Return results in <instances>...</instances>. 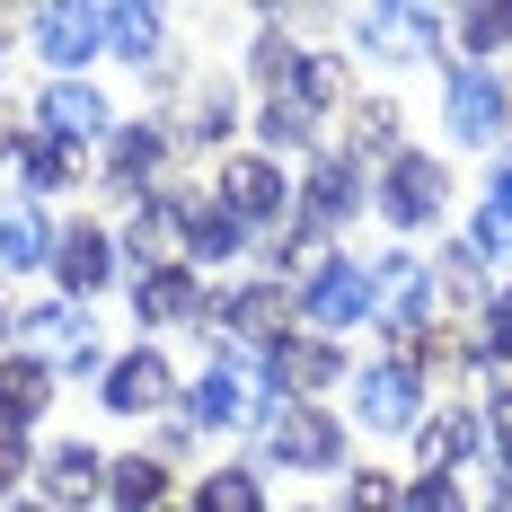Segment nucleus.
<instances>
[{
    "label": "nucleus",
    "instance_id": "nucleus-1",
    "mask_svg": "<svg viewBox=\"0 0 512 512\" xmlns=\"http://www.w3.org/2000/svg\"><path fill=\"white\" fill-rule=\"evenodd\" d=\"M256 442H265V460H283V468H336L345 460V424L318 415L309 398H283V407L256 424Z\"/></svg>",
    "mask_w": 512,
    "mask_h": 512
},
{
    "label": "nucleus",
    "instance_id": "nucleus-2",
    "mask_svg": "<svg viewBox=\"0 0 512 512\" xmlns=\"http://www.w3.org/2000/svg\"><path fill=\"white\" fill-rule=\"evenodd\" d=\"M18 354L27 362H45V354H62V371H80V380H89V371H98V318H89V309L80 301H53V309H27V318H18Z\"/></svg>",
    "mask_w": 512,
    "mask_h": 512
},
{
    "label": "nucleus",
    "instance_id": "nucleus-3",
    "mask_svg": "<svg viewBox=\"0 0 512 512\" xmlns=\"http://www.w3.org/2000/svg\"><path fill=\"white\" fill-rule=\"evenodd\" d=\"M371 204L389 212L398 230H424V221H442V204H451V177H442V159L398 151L389 168H380V195H371Z\"/></svg>",
    "mask_w": 512,
    "mask_h": 512
},
{
    "label": "nucleus",
    "instance_id": "nucleus-4",
    "mask_svg": "<svg viewBox=\"0 0 512 512\" xmlns=\"http://www.w3.org/2000/svg\"><path fill=\"white\" fill-rule=\"evenodd\" d=\"M212 204L230 212L239 230H265V221H283L292 186H283V168H274V159L239 151V159H221V186H212Z\"/></svg>",
    "mask_w": 512,
    "mask_h": 512
},
{
    "label": "nucleus",
    "instance_id": "nucleus-5",
    "mask_svg": "<svg viewBox=\"0 0 512 512\" xmlns=\"http://www.w3.org/2000/svg\"><path fill=\"white\" fill-rule=\"evenodd\" d=\"M442 115L460 142H495L512 115V89L495 80V62H451V89H442Z\"/></svg>",
    "mask_w": 512,
    "mask_h": 512
},
{
    "label": "nucleus",
    "instance_id": "nucleus-6",
    "mask_svg": "<svg viewBox=\"0 0 512 512\" xmlns=\"http://www.w3.org/2000/svg\"><path fill=\"white\" fill-rule=\"evenodd\" d=\"M354 415L371 433H415L424 424V380L407 362H371V371H354Z\"/></svg>",
    "mask_w": 512,
    "mask_h": 512
},
{
    "label": "nucleus",
    "instance_id": "nucleus-7",
    "mask_svg": "<svg viewBox=\"0 0 512 512\" xmlns=\"http://www.w3.org/2000/svg\"><path fill=\"white\" fill-rule=\"evenodd\" d=\"M354 36L371 62H433V45H442V9H362Z\"/></svg>",
    "mask_w": 512,
    "mask_h": 512
},
{
    "label": "nucleus",
    "instance_id": "nucleus-8",
    "mask_svg": "<svg viewBox=\"0 0 512 512\" xmlns=\"http://www.w3.org/2000/svg\"><path fill=\"white\" fill-rule=\"evenodd\" d=\"M36 124H45L53 142H71V151H89V142H115V106H106L89 80H53L45 106H36Z\"/></svg>",
    "mask_w": 512,
    "mask_h": 512
},
{
    "label": "nucleus",
    "instance_id": "nucleus-9",
    "mask_svg": "<svg viewBox=\"0 0 512 512\" xmlns=\"http://www.w3.org/2000/svg\"><path fill=\"white\" fill-rule=\"evenodd\" d=\"M292 318H301V292L292 283H248V292H230V345L283 354V327Z\"/></svg>",
    "mask_w": 512,
    "mask_h": 512
},
{
    "label": "nucleus",
    "instance_id": "nucleus-10",
    "mask_svg": "<svg viewBox=\"0 0 512 512\" xmlns=\"http://www.w3.org/2000/svg\"><path fill=\"white\" fill-rule=\"evenodd\" d=\"M106 45V9H89V0H62V9H36V53H45L53 71L71 80L89 53Z\"/></svg>",
    "mask_w": 512,
    "mask_h": 512
},
{
    "label": "nucleus",
    "instance_id": "nucleus-11",
    "mask_svg": "<svg viewBox=\"0 0 512 512\" xmlns=\"http://www.w3.org/2000/svg\"><path fill=\"white\" fill-rule=\"evenodd\" d=\"M301 309L318 318V327H362V318H371V265L327 256V265L301 283Z\"/></svg>",
    "mask_w": 512,
    "mask_h": 512
},
{
    "label": "nucleus",
    "instance_id": "nucleus-12",
    "mask_svg": "<svg viewBox=\"0 0 512 512\" xmlns=\"http://www.w3.org/2000/svg\"><path fill=\"white\" fill-rule=\"evenodd\" d=\"M53 283H62L71 301H89V292L115 283V239H106L98 221H71V230L53 239Z\"/></svg>",
    "mask_w": 512,
    "mask_h": 512
},
{
    "label": "nucleus",
    "instance_id": "nucleus-13",
    "mask_svg": "<svg viewBox=\"0 0 512 512\" xmlns=\"http://www.w3.org/2000/svg\"><path fill=\"white\" fill-rule=\"evenodd\" d=\"M424 301H433V265H415V256H380L371 265V318L424 327Z\"/></svg>",
    "mask_w": 512,
    "mask_h": 512
},
{
    "label": "nucleus",
    "instance_id": "nucleus-14",
    "mask_svg": "<svg viewBox=\"0 0 512 512\" xmlns=\"http://www.w3.org/2000/svg\"><path fill=\"white\" fill-rule=\"evenodd\" d=\"M168 398V354L159 345H133L124 362H106V415H151Z\"/></svg>",
    "mask_w": 512,
    "mask_h": 512
},
{
    "label": "nucleus",
    "instance_id": "nucleus-15",
    "mask_svg": "<svg viewBox=\"0 0 512 512\" xmlns=\"http://www.w3.org/2000/svg\"><path fill=\"white\" fill-rule=\"evenodd\" d=\"M106 495V460L89 451V442H53L45 451V512H80V504H98Z\"/></svg>",
    "mask_w": 512,
    "mask_h": 512
},
{
    "label": "nucleus",
    "instance_id": "nucleus-16",
    "mask_svg": "<svg viewBox=\"0 0 512 512\" xmlns=\"http://www.w3.org/2000/svg\"><path fill=\"white\" fill-rule=\"evenodd\" d=\"M477 442H486V424L460 415V407H442V415H424V424H415V460H424V477H451Z\"/></svg>",
    "mask_w": 512,
    "mask_h": 512
},
{
    "label": "nucleus",
    "instance_id": "nucleus-17",
    "mask_svg": "<svg viewBox=\"0 0 512 512\" xmlns=\"http://www.w3.org/2000/svg\"><path fill=\"white\" fill-rule=\"evenodd\" d=\"M45 407H53V362L9 354V362H0V433H27Z\"/></svg>",
    "mask_w": 512,
    "mask_h": 512
},
{
    "label": "nucleus",
    "instance_id": "nucleus-18",
    "mask_svg": "<svg viewBox=\"0 0 512 512\" xmlns=\"http://www.w3.org/2000/svg\"><path fill=\"white\" fill-rule=\"evenodd\" d=\"M177 239H186V212H177V195H159V204L133 212V230H124V256H133L142 274H159V265H177Z\"/></svg>",
    "mask_w": 512,
    "mask_h": 512
},
{
    "label": "nucleus",
    "instance_id": "nucleus-19",
    "mask_svg": "<svg viewBox=\"0 0 512 512\" xmlns=\"http://www.w3.org/2000/svg\"><path fill=\"white\" fill-rule=\"evenodd\" d=\"M309 221H318V230H336V221H354L362 212V168L354 159H309Z\"/></svg>",
    "mask_w": 512,
    "mask_h": 512
},
{
    "label": "nucleus",
    "instance_id": "nucleus-20",
    "mask_svg": "<svg viewBox=\"0 0 512 512\" xmlns=\"http://www.w3.org/2000/svg\"><path fill=\"white\" fill-rule=\"evenodd\" d=\"M177 212H186V256H195V265H221V256L248 248V230L212 204V195H177Z\"/></svg>",
    "mask_w": 512,
    "mask_h": 512
},
{
    "label": "nucleus",
    "instance_id": "nucleus-21",
    "mask_svg": "<svg viewBox=\"0 0 512 512\" xmlns=\"http://www.w3.org/2000/svg\"><path fill=\"white\" fill-rule=\"evenodd\" d=\"M159 495H168V460H159V451L106 460V504L115 512H159Z\"/></svg>",
    "mask_w": 512,
    "mask_h": 512
},
{
    "label": "nucleus",
    "instance_id": "nucleus-22",
    "mask_svg": "<svg viewBox=\"0 0 512 512\" xmlns=\"http://www.w3.org/2000/svg\"><path fill=\"white\" fill-rule=\"evenodd\" d=\"M53 239H62V230H45V212H36V204H9V212H0V265H9V274L53 265Z\"/></svg>",
    "mask_w": 512,
    "mask_h": 512
},
{
    "label": "nucleus",
    "instance_id": "nucleus-23",
    "mask_svg": "<svg viewBox=\"0 0 512 512\" xmlns=\"http://www.w3.org/2000/svg\"><path fill=\"white\" fill-rule=\"evenodd\" d=\"M106 45L124 53V62H142V71H159L168 18H159V9H142V0H124V9H106Z\"/></svg>",
    "mask_w": 512,
    "mask_h": 512
},
{
    "label": "nucleus",
    "instance_id": "nucleus-24",
    "mask_svg": "<svg viewBox=\"0 0 512 512\" xmlns=\"http://www.w3.org/2000/svg\"><path fill=\"white\" fill-rule=\"evenodd\" d=\"M168 142H177L168 124H124V133H115V186H124V195H142V186H151V168L168 159Z\"/></svg>",
    "mask_w": 512,
    "mask_h": 512
},
{
    "label": "nucleus",
    "instance_id": "nucleus-25",
    "mask_svg": "<svg viewBox=\"0 0 512 512\" xmlns=\"http://www.w3.org/2000/svg\"><path fill=\"white\" fill-rule=\"evenodd\" d=\"M186 309H195V274H186V265H159V274L133 283V318H142V327H168V318H186Z\"/></svg>",
    "mask_w": 512,
    "mask_h": 512
},
{
    "label": "nucleus",
    "instance_id": "nucleus-26",
    "mask_svg": "<svg viewBox=\"0 0 512 512\" xmlns=\"http://www.w3.org/2000/svg\"><path fill=\"white\" fill-rule=\"evenodd\" d=\"M336 371H345L336 345H283V354H274V389H283V398H318Z\"/></svg>",
    "mask_w": 512,
    "mask_h": 512
},
{
    "label": "nucleus",
    "instance_id": "nucleus-27",
    "mask_svg": "<svg viewBox=\"0 0 512 512\" xmlns=\"http://www.w3.org/2000/svg\"><path fill=\"white\" fill-rule=\"evenodd\" d=\"M18 168H27V186H36V195H62V186L80 177V151H71V142H53V133H27Z\"/></svg>",
    "mask_w": 512,
    "mask_h": 512
},
{
    "label": "nucleus",
    "instance_id": "nucleus-28",
    "mask_svg": "<svg viewBox=\"0 0 512 512\" xmlns=\"http://www.w3.org/2000/svg\"><path fill=\"white\" fill-rule=\"evenodd\" d=\"M336 89H345V71H336V53H301V62H292V80H283L274 98H292V106H309V115H318V106L336 98Z\"/></svg>",
    "mask_w": 512,
    "mask_h": 512
},
{
    "label": "nucleus",
    "instance_id": "nucleus-29",
    "mask_svg": "<svg viewBox=\"0 0 512 512\" xmlns=\"http://www.w3.org/2000/svg\"><path fill=\"white\" fill-rule=\"evenodd\" d=\"M195 512H265V495H256V468H212L204 486H195Z\"/></svg>",
    "mask_w": 512,
    "mask_h": 512
},
{
    "label": "nucleus",
    "instance_id": "nucleus-30",
    "mask_svg": "<svg viewBox=\"0 0 512 512\" xmlns=\"http://www.w3.org/2000/svg\"><path fill=\"white\" fill-rule=\"evenodd\" d=\"M460 45H468V62H495V53L512 45V9H504V0H486V9H460Z\"/></svg>",
    "mask_w": 512,
    "mask_h": 512
},
{
    "label": "nucleus",
    "instance_id": "nucleus-31",
    "mask_svg": "<svg viewBox=\"0 0 512 512\" xmlns=\"http://www.w3.org/2000/svg\"><path fill=\"white\" fill-rule=\"evenodd\" d=\"M407 504V486L389 477V468H354V486H345V512H398Z\"/></svg>",
    "mask_w": 512,
    "mask_h": 512
},
{
    "label": "nucleus",
    "instance_id": "nucleus-32",
    "mask_svg": "<svg viewBox=\"0 0 512 512\" xmlns=\"http://www.w3.org/2000/svg\"><path fill=\"white\" fill-rule=\"evenodd\" d=\"M477 256H486V265H504V274H512V204H495V195L477 204Z\"/></svg>",
    "mask_w": 512,
    "mask_h": 512
},
{
    "label": "nucleus",
    "instance_id": "nucleus-33",
    "mask_svg": "<svg viewBox=\"0 0 512 512\" xmlns=\"http://www.w3.org/2000/svg\"><path fill=\"white\" fill-rule=\"evenodd\" d=\"M354 124H362V151L398 159V106H389V98H362V115H354Z\"/></svg>",
    "mask_w": 512,
    "mask_h": 512
},
{
    "label": "nucleus",
    "instance_id": "nucleus-34",
    "mask_svg": "<svg viewBox=\"0 0 512 512\" xmlns=\"http://www.w3.org/2000/svg\"><path fill=\"white\" fill-rule=\"evenodd\" d=\"M265 142H274V151H309V106L274 98V106H265Z\"/></svg>",
    "mask_w": 512,
    "mask_h": 512
},
{
    "label": "nucleus",
    "instance_id": "nucleus-35",
    "mask_svg": "<svg viewBox=\"0 0 512 512\" xmlns=\"http://www.w3.org/2000/svg\"><path fill=\"white\" fill-rule=\"evenodd\" d=\"M398 512H468V495L451 486V477H415V486H407V504H398Z\"/></svg>",
    "mask_w": 512,
    "mask_h": 512
},
{
    "label": "nucleus",
    "instance_id": "nucleus-36",
    "mask_svg": "<svg viewBox=\"0 0 512 512\" xmlns=\"http://www.w3.org/2000/svg\"><path fill=\"white\" fill-rule=\"evenodd\" d=\"M477 354L512 362V301H486V318H477Z\"/></svg>",
    "mask_w": 512,
    "mask_h": 512
},
{
    "label": "nucleus",
    "instance_id": "nucleus-37",
    "mask_svg": "<svg viewBox=\"0 0 512 512\" xmlns=\"http://www.w3.org/2000/svg\"><path fill=\"white\" fill-rule=\"evenodd\" d=\"M221 133H230V98H221V89H204V106H195V124H186L177 142H221Z\"/></svg>",
    "mask_w": 512,
    "mask_h": 512
},
{
    "label": "nucleus",
    "instance_id": "nucleus-38",
    "mask_svg": "<svg viewBox=\"0 0 512 512\" xmlns=\"http://www.w3.org/2000/svg\"><path fill=\"white\" fill-rule=\"evenodd\" d=\"M433 274H451V283H460V292H477V274H486V256H477V239H460V248L442 256V265H433Z\"/></svg>",
    "mask_w": 512,
    "mask_h": 512
},
{
    "label": "nucleus",
    "instance_id": "nucleus-39",
    "mask_svg": "<svg viewBox=\"0 0 512 512\" xmlns=\"http://www.w3.org/2000/svg\"><path fill=\"white\" fill-rule=\"evenodd\" d=\"M18 477H27V433H0V495H18Z\"/></svg>",
    "mask_w": 512,
    "mask_h": 512
},
{
    "label": "nucleus",
    "instance_id": "nucleus-40",
    "mask_svg": "<svg viewBox=\"0 0 512 512\" xmlns=\"http://www.w3.org/2000/svg\"><path fill=\"white\" fill-rule=\"evenodd\" d=\"M486 442H495V460L512 468V398H504V407H495V433H486Z\"/></svg>",
    "mask_w": 512,
    "mask_h": 512
},
{
    "label": "nucleus",
    "instance_id": "nucleus-41",
    "mask_svg": "<svg viewBox=\"0 0 512 512\" xmlns=\"http://www.w3.org/2000/svg\"><path fill=\"white\" fill-rule=\"evenodd\" d=\"M486 195H495V204H512V151L495 159V177H486Z\"/></svg>",
    "mask_w": 512,
    "mask_h": 512
},
{
    "label": "nucleus",
    "instance_id": "nucleus-42",
    "mask_svg": "<svg viewBox=\"0 0 512 512\" xmlns=\"http://www.w3.org/2000/svg\"><path fill=\"white\" fill-rule=\"evenodd\" d=\"M486 512H512V468H504V486H495V495H486Z\"/></svg>",
    "mask_w": 512,
    "mask_h": 512
},
{
    "label": "nucleus",
    "instance_id": "nucleus-43",
    "mask_svg": "<svg viewBox=\"0 0 512 512\" xmlns=\"http://www.w3.org/2000/svg\"><path fill=\"white\" fill-rule=\"evenodd\" d=\"M9 512H45V504H9Z\"/></svg>",
    "mask_w": 512,
    "mask_h": 512
}]
</instances>
